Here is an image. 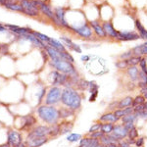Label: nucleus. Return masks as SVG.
Masks as SVG:
<instances>
[{
  "label": "nucleus",
  "mask_w": 147,
  "mask_h": 147,
  "mask_svg": "<svg viewBox=\"0 0 147 147\" xmlns=\"http://www.w3.org/2000/svg\"><path fill=\"white\" fill-rule=\"evenodd\" d=\"M61 102L65 107L70 108L73 111H77L82 106V96L73 87H65L62 90Z\"/></svg>",
  "instance_id": "obj_1"
},
{
  "label": "nucleus",
  "mask_w": 147,
  "mask_h": 147,
  "mask_svg": "<svg viewBox=\"0 0 147 147\" xmlns=\"http://www.w3.org/2000/svg\"><path fill=\"white\" fill-rule=\"evenodd\" d=\"M37 115L44 123L49 125L58 124V121L60 120L58 109H56L54 106L45 105V104L37 108Z\"/></svg>",
  "instance_id": "obj_2"
},
{
  "label": "nucleus",
  "mask_w": 147,
  "mask_h": 147,
  "mask_svg": "<svg viewBox=\"0 0 147 147\" xmlns=\"http://www.w3.org/2000/svg\"><path fill=\"white\" fill-rule=\"evenodd\" d=\"M51 65L58 72L68 76H72V77H78L77 71L74 67L73 63H70L65 60H51Z\"/></svg>",
  "instance_id": "obj_3"
},
{
  "label": "nucleus",
  "mask_w": 147,
  "mask_h": 147,
  "mask_svg": "<svg viewBox=\"0 0 147 147\" xmlns=\"http://www.w3.org/2000/svg\"><path fill=\"white\" fill-rule=\"evenodd\" d=\"M61 95H62V89L58 86H53L49 89L45 97V105L53 106L61 101Z\"/></svg>",
  "instance_id": "obj_4"
},
{
  "label": "nucleus",
  "mask_w": 147,
  "mask_h": 147,
  "mask_svg": "<svg viewBox=\"0 0 147 147\" xmlns=\"http://www.w3.org/2000/svg\"><path fill=\"white\" fill-rule=\"evenodd\" d=\"M48 125H37L34 129H32L28 134L27 140L28 139L34 138V137H41V136H48Z\"/></svg>",
  "instance_id": "obj_5"
},
{
  "label": "nucleus",
  "mask_w": 147,
  "mask_h": 147,
  "mask_svg": "<svg viewBox=\"0 0 147 147\" xmlns=\"http://www.w3.org/2000/svg\"><path fill=\"white\" fill-rule=\"evenodd\" d=\"M7 143H9L11 147L17 146L19 144L23 143V137L20 132L16 130H8L7 132Z\"/></svg>",
  "instance_id": "obj_6"
},
{
  "label": "nucleus",
  "mask_w": 147,
  "mask_h": 147,
  "mask_svg": "<svg viewBox=\"0 0 147 147\" xmlns=\"http://www.w3.org/2000/svg\"><path fill=\"white\" fill-rule=\"evenodd\" d=\"M21 5L24 7L26 11V14L30 16H36L38 14V7L34 4V1H30V0H21Z\"/></svg>",
  "instance_id": "obj_7"
},
{
  "label": "nucleus",
  "mask_w": 147,
  "mask_h": 147,
  "mask_svg": "<svg viewBox=\"0 0 147 147\" xmlns=\"http://www.w3.org/2000/svg\"><path fill=\"white\" fill-rule=\"evenodd\" d=\"M34 2L35 5L38 7L39 10L44 14V15H46L47 17L50 18L51 20H53L56 24H58V25H59V22H58V20L56 19L55 14H53V12H52V11H51V9L49 8V6H47L46 4H44L43 2H42V1H39V0H34Z\"/></svg>",
  "instance_id": "obj_8"
},
{
  "label": "nucleus",
  "mask_w": 147,
  "mask_h": 147,
  "mask_svg": "<svg viewBox=\"0 0 147 147\" xmlns=\"http://www.w3.org/2000/svg\"><path fill=\"white\" fill-rule=\"evenodd\" d=\"M112 134L121 141V140H123V139L127 138L129 131L125 129V127H124V125H115Z\"/></svg>",
  "instance_id": "obj_9"
},
{
  "label": "nucleus",
  "mask_w": 147,
  "mask_h": 147,
  "mask_svg": "<svg viewBox=\"0 0 147 147\" xmlns=\"http://www.w3.org/2000/svg\"><path fill=\"white\" fill-rule=\"evenodd\" d=\"M22 125H21V129L22 130H28L30 129L36 123V119L32 115H28L22 117Z\"/></svg>",
  "instance_id": "obj_10"
},
{
  "label": "nucleus",
  "mask_w": 147,
  "mask_h": 147,
  "mask_svg": "<svg viewBox=\"0 0 147 147\" xmlns=\"http://www.w3.org/2000/svg\"><path fill=\"white\" fill-rule=\"evenodd\" d=\"M140 37V35L136 34L134 32H118V38L119 40H124V41H129V40H136Z\"/></svg>",
  "instance_id": "obj_11"
},
{
  "label": "nucleus",
  "mask_w": 147,
  "mask_h": 147,
  "mask_svg": "<svg viewBox=\"0 0 147 147\" xmlns=\"http://www.w3.org/2000/svg\"><path fill=\"white\" fill-rule=\"evenodd\" d=\"M72 28L78 34H80V36H82V37H85V38H89L92 35L91 28L87 25H82V26H80V27H74Z\"/></svg>",
  "instance_id": "obj_12"
},
{
  "label": "nucleus",
  "mask_w": 147,
  "mask_h": 147,
  "mask_svg": "<svg viewBox=\"0 0 147 147\" xmlns=\"http://www.w3.org/2000/svg\"><path fill=\"white\" fill-rule=\"evenodd\" d=\"M48 141V137L47 136H41V137H34V138L28 139L26 142L28 147H40L46 143Z\"/></svg>",
  "instance_id": "obj_13"
},
{
  "label": "nucleus",
  "mask_w": 147,
  "mask_h": 147,
  "mask_svg": "<svg viewBox=\"0 0 147 147\" xmlns=\"http://www.w3.org/2000/svg\"><path fill=\"white\" fill-rule=\"evenodd\" d=\"M98 144H100V141L98 139H94L91 137H84L80 140L79 147H96Z\"/></svg>",
  "instance_id": "obj_14"
},
{
  "label": "nucleus",
  "mask_w": 147,
  "mask_h": 147,
  "mask_svg": "<svg viewBox=\"0 0 147 147\" xmlns=\"http://www.w3.org/2000/svg\"><path fill=\"white\" fill-rule=\"evenodd\" d=\"M55 16H56V19L59 22V25L63 26V27H66V28H69V25L65 20V9L62 8V7H58V8H56Z\"/></svg>",
  "instance_id": "obj_15"
},
{
  "label": "nucleus",
  "mask_w": 147,
  "mask_h": 147,
  "mask_svg": "<svg viewBox=\"0 0 147 147\" xmlns=\"http://www.w3.org/2000/svg\"><path fill=\"white\" fill-rule=\"evenodd\" d=\"M60 40H62L64 43H65V45H67V47L70 50L76 51V52H78V53H82V48H80V46L76 44L75 42H73L72 39L68 38V37H65V36H62L60 38Z\"/></svg>",
  "instance_id": "obj_16"
},
{
  "label": "nucleus",
  "mask_w": 147,
  "mask_h": 147,
  "mask_svg": "<svg viewBox=\"0 0 147 147\" xmlns=\"http://www.w3.org/2000/svg\"><path fill=\"white\" fill-rule=\"evenodd\" d=\"M102 28H103L104 32H105L106 35H109V36L113 37V38H118V32L114 28L113 25L110 22L105 23Z\"/></svg>",
  "instance_id": "obj_17"
},
{
  "label": "nucleus",
  "mask_w": 147,
  "mask_h": 147,
  "mask_svg": "<svg viewBox=\"0 0 147 147\" xmlns=\"http://www.w3.org/2000/svg\"><path fill=\"white\" fill-rule=\"evenodd\" d=\"M99 121H100L101 123H113V124H116L117 122H119L120 119L116 117V116L114 115V113L109 112V113H105L102 116H100Z\"/></svg>",
  "instance_id": "obj_18"
},
{
  "label": "nucleus",
  "mask_w": 147,
  "mask_h": 147,
  "mask_svg": "<svg viewBox=\"0 0 147 147\" xmlns=\"http://www.w3.org/2000/svg\"><path fill=\"white\" fill-rule=\"evenodd\" d=\"M6 28H10L11 32H15V34H17L18 35H21V34H30V28H20L18 27V26H13V25H9V24H7L5 26Z\"/></svg>",
  "instance_id": "obj_19"
},
{
  "label": "nucleus",
  "mask_w": 147,
  "mask_h": 147,
  "mask_svg": "<svg viewBox=\"0 0 147 147\" xmlns=\"http://www.w3.org/2000/svg\"><path fill=\"white\" fill-rule=\"evenodd\" d=\"M127 76L129 77V79L131 80V82H136L138 80L139 76V71L136 68V66H130L127 67Z\"/></svg>",
  "instance_id": "obj_20"
},
{
  "label": "nucleus",
  "mask_w": 147,
  "mask_h": 147,
  "mask_svg": "<svg viewBox=\"0 0 147 147\" xmlns=\"http://www.w3.org/2000/svg\"><path fill=\"white\" fill-rule=\"evenodd\" d=\"M59 127H60V134L63 136V134H69V132L72 131L74 125L72 122H63L59 124Z\"/></svg>",
  "instance_id": "obj_21"
},
{
  "label": "nucleus",
  "mask_w": 147,
  "mask_h": 147,
  "mask_svg": "<svg viewBox=\"0 0 147 147\" xmlns=\"http://www.w3.org/2000/svg\"><path fill=\"white\" fill-rule=\"evenodd\" d=\"M58 112H59V118L62 120H65V119H67V118L71 117V116L75 115V111L71 110V109L68 107H62L61 109H59Z\"/></svg>",
  "instance_id": "obj_22"
},
{
  "label": "nucleus",
  "mask_w": 147,
  "mask_h": 147,
  "mask_svg": "<svg viewBox=\"0 0 147 147\" xmlns=\"http://www.w3.org/2000/svg\"><path fill=\"white\" fill-rule=\"evenodd\" d=\"M132 102H134V98L131 96L125 97V98H123L122 100L119 101L118 109H125L127 107H130V106H132Z\"/></svg>",
  "instance_id": "obj_23"
},
{
  "label": "nucleus",
  "mask_w": 147,
  "mask_h": 147,
  "mask_svg": "<svg viewBox=\"0 0 147 147\" xmlns=\"http://www.w3.org/2000/svg\"><path fill=\"white\" fill-rule=\"evenodd\" d=\"M47 45L53 47L54 49L58 51H66L65 50V46H64L63 43H61L60 40H57V39H54V38H50L49 42L47 43Z\"/></svg>",
  "instance_id": "obj_24"
},
{
  "label": "nucleus",
  "mask_w": 147,
  "mask_h": 147,
  "mask_svg": "<svg viewBox=\"0 0 147 147\" xmlns=\"http://www.w3.org/2000/svg\"><path fill=\"white\" fill-rule=\"evenodd\" d=\"M132 53L134 56H142L147 55V46L145 44H141V45H137L132 49Z\"/></svg>",
  "instance_id": "obj_25"
},
{
  "label": "nucleus",
  "mask_w": 147,
  "mask_h": 147,
  "mask_svg": "<svg viewBox=\"0 0 147 147\" xmlns=\"http://www.w3.org/2000/svg\"><path fill=\"white\" fill-rule=\"evenodd\" d=\"M48 127H49V129H48L49 137H56V136H60V127H59V124L51 125H48Z\"/></svg>",
  "instance_id": "obj_26"
},
{
  "label": "nucleus",
  "mask_w": 147,
  "mask_h": 147,
  "mask_svg": "<svg viewBox=\"0 0 147 147\" xmlns=\"http://www.w3.org/2000/svg\"><path fill=\"white\" fill-rule=\"evenodd\" d=\"M137 138H138V131H137L136 127L131 130H129V134H127V141L132 145V144L136 143V140Z\"/></svg>",
  "instance_id": "obj_27"
},
{
  "label": "nucleus",
  "mask_w": 147,
  "mask_h": 147,
  "mask_svg": "<svg viewBox=\"0 0 147 147\" xmlns=\"http://www.w3.org/2000/svg\"><path fill=\"white\" fill-rule=\"evenodd\" d=\"M114 127H115V125L113 123H104V124H102L101 131L104 134H110L113 132Z\"/></svg>",
  "instance_id": "obj_28"
},
{
  "label": "nucleus",
  "mask_w": 147,
  "mask_h": 147,
  "mask_svg": "<svg viewBox=\"0 0 147 147\" xmlns=\"http://www.w3.org/2000/svg\"><path fill=\"white\" fill-rule=\"evenodd\" d=\"M90 25H91V27L93 28V30H95V32L97 34V35H99V36H101V37H104L106 35L105 32H104L103 28L100 27V25H99V24L97 23V22L93 21V22L90 23Z\"/></svg>",
  "instance_id": "obj_29"
},
{
  "label": "nucleus",
  "mask_w": 147,
  "mask_h": 147,
  "mask_svg": "<svg viewBox=\"0 0 147 147\" xmlns=\"http://www.w3.org/2000/svg\"><path fill=\"white\" fill-rule=\"evenodd\" d=\"M4 6L8 9H11V10H14V11H19V12H23V13L26 14V11L24 9V7L22 5H18V4H13L11 2H6L4 4Z\"/></svg>",
  "instance_id": "obj_30"
},
{
  "label": "nucleus",
  "mask_w": 147,
  "mask_h": 147,
  "mask_svg": "<svg viewBox=\"0 0 147 147\" xmlns=\"http://www.w3.org/2000/svg\"><path fill=\"white\" fill-rule=\"evenodd\" d=\"M136 27L137 28V30L139 32V35H140V37L147 39V30L144 28V27L141 25V23L139 22V21H136Z\"/></svg>",
  "instance_id": "obj_31"
},
{
  "label": "nucleus",
  "mask_w": 147,
  "mask_h": 147,
  "mask_svg": "<svg viewBox=\"0 0 147 147\" xmlns=\"http://www.w3.org/2000/svg\"><path fill=\"white\" fill-rule=\"evenodd\" d=\"M137 119H138V117H137L136 114L132 113V114H129V115H127V116H125V117H123L122 119H121V121H122L123 124H125V123H129V122L134 123Z\"/></svg>",
  "instance_id": "obj_32"
},
{
  "label": "nucleus",
  "mask_w": 147,
  "mask_h": 147,
  "mask_svg": "<svg viewBox=\"0 0 147 147\" xmlns=\"http://www.w3.org/2000/svg\"><path fill=\"white\" fill-rule=\"evenodd\" d=\"M32 34L34 35L35 37H37L39 40H41L42 42H44V43H46V45H47V43L49 42V40H50L51 37H49V36H47V35L45 34H40V32H32Z\"/></svg>",
  "instance_id": "obj_33"
},
{
  "label": "nucleus",
  "mask_w": 147,
  "mask_h": 147,
  "mask_svg": "<svg viewBox=\"0 0 147 147\" xmlns=\"http://www.w3.org/2000/svg\"><path fill=\"white\" fill-rule=\"evenodd\" d=\"M141 57L140 56H132L131 58L127 59V65H129V67L130 66H136L137 64H139V62L141 61Z\"/></svg>",
  "instance_id": "obj_34"
},
{
  "label": "nucleus",
  "mask_w": 147,
  "mask_h": 147,
  "mask_svg": "<svg viewBox=\"0 0 147 147\" xmlns=\"http://www.w3.org/2000/svg\"><path fill=\"white\" fill-rule=\"evenodd\" d=\"M146 101V99L144 98L143 95H137L136 98H134V102H132V107H136V106L142 105Z\"/></svg>",
  "instance_id": "obj_35"
},
{
  "label": "nucleus",
  "mask_w": 147,
  "mask_h": 147,
  "mask_svg": "<svg viewBox=\"0 0 147 147\" xmlns=\"http://www.w3.org/2000/svg\"><path fill=\"white\" fill-rule=\"evenodd\" d=\"M77 86L79 87V89H80V90H87L89 86V82L84 80H80L77 84Z\"/></svg>",
  "instance_id": "obj_36"
},
{
  "label": "nucleus",
  "mask_w": 147,
  "mask_h": 147,
  "mask_svg": "<svg viewBox=\"0 0 147 147\" xmlns=\"http://www.w3.org/2000/svg\"><path fill=\"white\" fill-rule=\"evenodd\" d=\"M82 139V136L80 134H71L67 136V140L69 142H78Z\"/></svg>",
  "instance_id": "obj_37"
},
{
  "label": "nucleus",
  "mask_w": 147,
  "mask_h": 147,
  "mask_svg": "<svg viewBox=\"0 0 147 147\" xmlns=\"http://www.w3.org/2000/svg\"><path fill=\"white\" fill-rule=\"evenodd\" d=\"M98 89H99V86L98 84H96L94 82H89V86H88V90L90 92L91 94H98Z\"/></svg>",
  "instance_id": "obj_38"
},
{
  "label": "nucleus",
  "mask_w": 147,
  "mask_h": 147,
  "mask_svg": "<svg viewBox=\"0 0 147 147\" xmlns=\"http://www.w3.org/2000/svg\"><path fill=\"white\" fill-rule=\"evenodd\" d=\"M101 127H102V124L101 122L100 123H96V124H93L90 127V129L88 130V134H90L92 132H95V131H99V130H101Z\"/></svg>",
  "instance_id": "obj_39"
},
{
  "label": "nucleus",
  "mask_w": 147,
  "mask_h": 147,
  "mask_svg": "<svg viewBox=\"0 0 147 147\" xmlns=\"http://www.w3.org/2000/svg\"><path fill=\"white\" fill-rule=\"evenodd\" d=\"M113 113H114V115H115L117 118H119L120 120L122 119L123 117H125V113L124 109H117V110H115Z\"/></svg>",
  "instance_id": "obj_40"
},
{
  "label": "nucleus",
  "mask_w": 147,
  "mask_h": 147,
  "mask_svg": "<svg viewBox=\"0 0 147 147\" xmlns=\"http://www.w3.org/2000/svg\"><path fill=\"white\" fill-rule=\"evenodd\" d=\"M104 136V134L101 131V130H99V131H95V132H92V134H89V137H91V138H94V139H100L102 136Z\"/></svg>",
  "instance_id": "obj_41"
},
{
  "label": "nucleus",
  "mask_w": 147,
  "mask_h": 147,
  "mask_svg": "<svg viewBox=\"0 0 147 147\" xmlns=\"http://www.w3.org/2000/svg\"><path fill=\"white\" fill-rule=\"evenodd\" d=\"M116 67L118 69H125V68L129 67V65H127V60H121L119 62L116 63Z\"/></svg>",
  "instance_id": "obj_42"
},
{
  "label": "nucleus",
  "mask_w": 147,
  "mask_h": 147,
  "mask_svg": "<svg viewBox=\"0 0 147 147\" xmlns=\"http://www.w3.org/2000/svg\"><path fill=\"white\" fill-rule=\"evenodd\" d=\"M139 82L147 84V73H144L142 71H139V76H138Z\"/></svg>",
  "instance_id": "obj_43"
},
{
  "label": "nucleus",
  "mask_w": 147,
  "mask_h": 147,
  "mask_svg": "<svg viewBox=\"0 0 147 147\" xmlns=\"http://www.w3.org/2000/svg\"><path fill=\"white\" fill-rule=\"evenodd\" d=\"M139 66H140V69H141L140 71H142V72H144V73H147V61L144 58H142L141 61L139 62Z\"/></svg>",
  "instance_id": "obj_44"
},
{
  "label": "nucleus",
  "mask_w": 147,
  "mask_h": 147,
  "mask_svg": "<svg viewBox=\"0 0 147 147\" xmlns=\"http://www.w3.org/2000/svg\"><path fill=\"white\" fill-rule=\"evenodd\" d=\"M118 105H119V101H113V102H111V103L109 104L108 109L110 111H115V110H117V109H118Z\"/></svg>",
  "instance_id": "obj_45"
},
{
  "label": "nucleus",
  "mask_w": 147,
  "mask_h": 147,
  "mask_svg": "<svg viewBox=\"0 0 147 147\" xmlns=\"http://www.w3.org/2000/svg\"><path fill=\"white\" fill-rule=\"evenodd\" d=\"M123 125H124V127H125V129H127V131H129V130L136 129V125H134V123H132V122L125 123V124H123Z\"/></svg>",
  "instance_id": "obj_46"
},
{
  "label": "nucleus",
  "mask_w": 147,
  "mask_h": 147,
  "mask_svg": "<svg viewBox=\"0 0 147 147\" xmlns=\"http://www.w3.org/2000/svg\"><path fill=\"white\" fill-rule=\"evenodd\" d=\"M119 146L120 147H131V144L127 141V139H123V140L119 141Z\"/></svg>",
  "instance_id": "obj_47"
},
{
  "label": "nucleus",
  "mask_w": 147,
  "mask_h": 147,
  "mask_svg": "<svg viewBox=\"0 0 147 147\" xmlns=\"http://www.w3.org/2000/svg\"><path fill=\"white\" fill-rule=\"evenodd\" d=\"M134 56V53H132V51H129V52H127V53H124L122 54L120 57L122 59H124V60H127V59L131 58V57Z\"/></svg>",
  "instance_id": "obj_48"
},
{
  "label": "nucleus",
  "mask_w": 147,
  "mask_h": 147,
  "mask_svg": "<svg viewBox=\"0 0 147 147\" xmlns=\"http://www.w3.org/2000/svg\"><path fill=\"white\" fill-rule=\"evenodd\" d=\"M134 144L136 145V147H142V146H143V144H144V138H143V137L137 138Z\"/></svg>",
  "instance_id": "obj_49"
},
{
  "label": "nucleus",
  "mask_w": 147,
  "mask_h": 147,
  "mask_svg": "<svg viewBox=\"0 0 147 147\" xmlns=\"http://www.w3.org/2000/svg\"><path fill=\"white\" fill-rule=\"evenodd\" d=\"M124 110H125V116H127V115H129V114L134 113V107H132V106H130V107H127V108H125Z\"/></svg>",
  "instance_id": "obj_50"
},
{
  "label": "nucleus",
  "mask_w": 147,
  "mask_h": 147,
  "mask_svg": "<svg viewBox=\"0 0 147 147\" xmlns=\"http://www.w3.org/2000/svg\"><path fill=\"white\" fill-rule=\"evenodd\" d=\"M89 58H90V56H89V55L82 56V61H84V62H86V61H89Z\"/></svg>",
  "instance_id": "obj_51"
},
{
  "label": "nucleus",
  "mask_w": 147,
  "mask_h": 147,
  "mask_svg": "<svg viewBox=\"0 0 147 147\" xmlns=\"http://www.w3.org/2000/svg\"><path fill=\"white\" fill-rule=\"evenodd\" d=\"M140 91H141V94H142V95L146 94V93H147V85H146V86H144L143 88H141V89H140Z\"/></svg>",
  "instance_id": "obj_52"
},
{
  "label": "nucleus",
  "mask_w": 147,
  "mask_h": 147,
  "mask_svg": "<svg viewBox=\"0 0 147 147\" xmlns=\"http://www.w3.org/2000/svg\"><path fill=\"white\" fill-rule=\"evenodd\" d=\"M13 147H28V146H27V144H26V143H21V144H19V145H17V146H13Z\"/></svg>",
  "instance_id": "obj_53"
},
{
  "label": "nucleus",
  "mask_w": 147,
  "mask_h": 147,
  "mask_svg": "<svg viewBox=\"0 0 147 147\" xmlns=\"http://www.w3.org/2000/svg\"><path fill=\"white\" fill-rule=\"evenodd\" d=\"M0 147H11V145L9 143H4V144H1Z\"/></svg>",
  "instance_id": "obj_54"
},
{
  "label": "nucleus",
  "mask_w": 147,
  "mask_h": 147,
  "mask_svg": "<svg viewBox=\"0 0 147 147\" xmlns=\"http://www.w3.org/2000/svg\"><path fill=\"white\" fill-rule=\"evenodd\" d=\"M143 105H144V109H145V110H147V101H145V103H144Z\"/></svg>",
  "instance_id": "obj_55"
},
{
  "label": "nucleus",
  "mask_w": 147,
  "mask_h": 147,
  "mask_svg": "<svg viewBox=\"0 0 147 147\" xmlns=\"http://www.w3.org/2000/svg\"><path fill=\"white\" fill-rule=\"evenodd\" d=\"M96 147H106V146H105V145H103V144H101V143H100V144H98V145H97Z\"/></svg>",
  "instance_id": "obj_56"
},
{
  "label": "nucleus",
  "mask_w": 147,
  "mask_h": 147,
  "mask_svg": "<svg viewBox=\"0 0 147 147\" xmlns=\"http://www.w3.org/2000/svg\"><path fill=\"white\" fill-rule=\"evenodd\" d=\"M143 96H144V98H145V99H146V100H147V93H146V94H144V95H143Z\"/></svg>",
  "instance_id": "obj_57"
},
{
  "label": "nucleus",
  "mask_w": 147,
  "mask_h": 147,
  "mask_svg": "<svg viewBox=\"0 0 147 147\" xmlns=\"http://www.w3.org/2000/svg\"><path fill=\"white\" fill-rule=\"evenodd\" d=\"M144 44H145V45L147 46V42H145V43H144Z\"/></svg>",
  "instance_id": "obj_58"
}]
</instances>
